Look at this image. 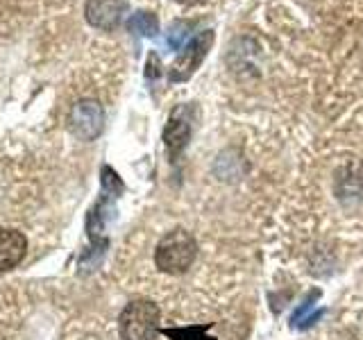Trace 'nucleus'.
Returning <instances> with one entry per match:
<instances>
[{"label": "nucleus", "instance_id": "nucleus-1", "mask_svg": "<svg viewBox=\"0 0 363 340\" xmlns=\"http://www.w3.org/2000/svg\"><path fill=\"white\" fill-rule=\"evenodd\" d=\"M198 256V243L186 230L168 232L155 249V264L166 275H184Z\"/></svg>", "mask_w": 363, "mask_h": 340}, {"label": "nucleus", "instance_id": "nucleus-2", "mask_svg": "<svg viewBox=\"0 0 363 340\" xmlns=\"http://www.w3.org/2000/svg\"><path fill=\"white\" fill-rule=\"evenodd\" d=\"M159 306L147 300H134L123 309L118 329L123 340H155L159 336Z\"/></svg>", "mask_w": 363, "mask_h": 340}, {"label": "nucleus", "instance_id": "nucleus-3", "mask_svg": "<svg viewBox=\"0 0 363 340\" xmlns=\"http://www.w3.org/2000/svg\"><path fill=\"white\" fill-rule=\"evenodd\" d=\"M105 128V111L98 100H79L71 111V132L79 141H94Z\"/></svg>", "mask_w": 363, "mask_h": 340}, {"label": "nucleus", "instance_id": "nucleus-4", "mask_svg": "<svg viewBox=\"0 0 363 340\" xmlns=\"http://www.w3.org/2000/svg\"><path fill=\"white\" fill-rule=\"evenodd\" d=\"M211 41H213V34L207 30V32L198 34L189 45H184L179 57L175 60V64L170 66V79H173V82H182V79H189L193 73H196V68L202 64Z\"/></svg>", "mask_w": 363, "mask_h": 340}, {"label": "nucleus", "instance_id": "nucleus-5", "mask_svg": "<svg viewBox=\"0 0 363 340\" xmlns=\"http://www.w3.org/2000/svg\"><path fill=\"white\" fill-rule=\"evenodd\" d=\"M125 14H128V3L125 0H86L84 16L98 30H113L118 28Z\"/></svg>", "mask_w": 363, "mask_h": 340}, {"label": "nucleus", "instance_id": "nucleus-6", "mask_svg": "<svg viewBox=\"0 0 363 340\" xmlns=\"http://www.w3.org/2000/svg\"><path fill=\"white\" fill-rule=\"evenodd\" d=\"M28 252V238L18 230H0V275L14 270Z\"/></svg>", "mask_w": 363, "mask_h": 340}, {"label": "nucleus", "instance_id": "nucleus-7", "mask_svg": "<svg viewBox=\"0 0 363 340\" xmlns=\"http://www.w3.org/2000/svg\"><path fill=\"white\" fill-rule=\"evenodd\" d=\"M182 111H175L173 116H170L166 130H164V141H166V147L170 154H179L184 150V145L189 143V136H191V125H189V118L179 116Z\"/></svg>", "mask_w": 363, "mask_h": 340}, {"label": "nucleus", "instance_id": "nucleus-8", "mask_svg": "<svg viewBox=\"0 0 363 340\" xmlns=\"http://www.w3.org/2000/svg\"><path fill=\"white\" fill-rule=\"evenodd\" d=\"M128 28L141 37H155L159 32V21L150 11H136V14L128 21Z\"/></svg>", "mask_w": 363, "mask_h": 340}, {"label": "nucleus", "instance_id": "nucleus-9", "mask_svg": "<svg viewBox=\"0 0 363 340\" xmlns=\"http://www.w3.org/2000/svg\"><path fill=\"white\" fill-rule=\"evenodd\" d=\"M186 34H189V23H182V21H177V23H173L170 26V32H168V45L170 48H182V43L186 41Z\"/></svg>", "mask_w": 363, "mask_h": 340}, {"label": "nucleus", "instance_id": "nucleus-10", "mask_svg": "<svg viewBox=\"0 0 363 340\" xmlns=\"http://www.w3.org/2000/svg\"><path fill=\"white\" fill-rule=\"evenodd\" d=\"M159 75V60L157 55H150V60H147V77H157Z\"/></svg>", "mask_w": 363, "mask_h": 340}, {"label": "nucleus", "instance_id": "nucleus-11", "mask_svg": "<svg viewBox=\"0 0 363 340\" xmlns=\"http://www.w3.org/2000/svg\"><path fill=\"white\" fill-rule=\"evenodd\" d=\"M175 3H179V5H186V7H191V5H200V3H204V0H175Z\"/></svg>", "mask_w": 363, "mask_h": 340}]
</instances>
